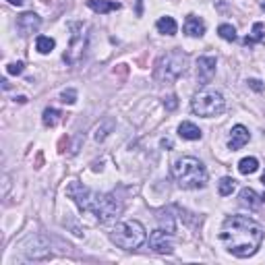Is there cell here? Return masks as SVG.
<instances>
[{
  "instance_id": "cell-1",
  "label": "cell",
  "mask_w": 265,
  "mask_h": 265,
  "mask_svg": "<svg viewBox=\"0 0 265 265\" xmlns=\"http://www.w3.org/2000/svg\"><path fill=\"white\" fill-rule=\"evenodd\" d=\"M263 238V226L249 216H228L220 228V242L226 251L238 259L253 257L259 251Z\"/></svg>"
},
{
  "instance_id": "cell-2",
  "label": "cell",
  "mask_w": 265,
  "mask_h": 265,
  "mask_svg": "<svg viewBox=\"0 0 265 265\" xmlns=\"http://www.w3.org/2000/svg\"><path fill=\"white\" fill-rule=\"evenodd\" d=\"M172 176L176 184L186 191H195V188H203L207 184V170L201 160L193 156H182L172 164Z\"/></svg>"
},
{
  "instance_id": "cell-3",
  "label": "cell",
  "mask_w": 265,
  "mask_h": 265,
  "mask_svg": "<svg viewBox=\"0 0 265 265\" xmlns=\"http://www.w3.org/2000/svg\"><path fill=\"white\" fill-rule=\"evenodd\" d=\"M110 238L116 247H120L124 251H135V249H139L145 244L147 230L139 220H126V222L116 224V228L112 230Z\"/></svg>"
},
{
  "instance_id": "cell-4",
  "label": "cell",
  "mask_w": 265,
  "mask_h": 265,
  "mask_svg": "<svg viewBox=\"0 0 265 265\" xmlns=\"http://www.w3.org/2000/svg\"><path fill=\"white\" fill-rule=\"evenodd\" d=\"M186 67H188V56L186 54H182L180 50L168 52L156 62L154 77H156V81H162V83L176 81L178 77H182V75L186 73Z\"/></svg>"
},
{
  "instance_id": "cell-5",
  "label": "cell",
  "mask_w": 265,
  "mask_h": 265,
  "mask_svg": "<svg viewBox=\"0 0 265 265\" xmlns=\"http://www.w3.org/2000/svg\"><path fill=\"white\" fill-rule=\"evenodd\" d=\"M226 108V100L220 91L210 89V87H203L201 91H197L193 100H191V110L195 112L197 116L203 118H214L220 116Z\"/></svg>"
},
{
  "instance_id": "cell-6",
  "label": "cell",
  "mask_w": 265,
  "mask_h": 265,
  "mask_svg": "<svg viewBox=\"0 0 265 265\" xmlns=\"http://www.w3.org/2000/svg\"><path fill=\"white\" fill-rule=\"evenodd\" d=\"M67 195L75 201V205H77L83 214H93V216H96L104 193L91 191L89 186H85V184H81V182H77V180H73V182L67 186Z\"/></svg>"
},
{
  "instance_id": "cell-7",
  "label": "cell",
  "mask_w": 265,
  "mask_h": 265,
  "mask_svg": "<svg viewBox=\"0 0 265 265\" xmlns=\"http://www.w3.org/2000/svg\"><path fill=\"white\" fill-rule=\"evenodd\" d=\"M71 44H69V50L64 52V62L67 64H77L81 58H83V54L87 50V33H85V27L83 23H73L71 25Z\"/></svg>"
},
{
  "instance_id": "cell-8",
  "label": "cell",
  "mask_w": 265,
  "mask_h": 265,
  "mask_svg": "<svg viewBox=\"0 0 265 265\" xmlns=\"http://www.w3.org/2000/svg\"><path fill=\"white\" fill-rule=\"evenodd\" d=\"M120 214H122V201L112 193H104L102 201H100V207L96 212V218L102 224H108V222H114Z\"/></svg>"
},
{
  "instance_id": "cell-9",
  "label": "cell",
  "mask_w": 265,
  "mask_h": 265,
  "mask_svg": "<svg viewBox=\"0 0 265 265\" xmlns=\"http://www.w3.org/2000/svg\"><path fill=\"white\" fill-rule=\"evenodd\" d=\"M21 251H23V255H25L27 259L40 261V259L50 257V244L46 242L44 236L31 234V236H27V238L21 242Z\"/></svg>"
},
{
  "instance_id": "cell-10",
  "label": "cell",
  "mask_w": 265,
  "mask_h": 265,
  "mask_svg": "<svg viewBox=\"0 0 265 265\" xmlns=\"http://www.w3.org/2000/svg\"><path fill=\"white\" fill-rule=\"evenodd\" d=\"M216 69H218V60L214 56H199L197 60V81L201 85L212 83V79L216 77Z\"/></svg>"
},
{
  "instance_id": "cell-11",
  "label": "cell",
  "mask_w": 265,
  "mask_h": 265,
  "mask_svg": "<svg viewBox=\"0 0 265 265\" xmlns=\"http://www.w3.org/2000/svg\"><path fill=\"white\" fill-rule=\"evenodd\" d=\"M149 249H154L160 255H170V253L174 251L172 240H170V234L166 230H162V228L154 230V232L149 234Z\"/></svg>"
},
{
  "instance_id": "cell-12",
  "label": "cell",
  "mask_w": 265,
  "mask_h": 265,
  "mask_svg": "<svg viewBox=\"0 0 265 265\" xmlns=\"http://www.w3.org/2000/svg\"><path fill=\"white\" fill-rule=\"evenodd\" d=\"M42 25V19L37 17L35 13H23L17 17V31L21 35H31L35 33L37 29H40Z\"/></svg>"
},
{
  "instance_id": "cell-13",
  "label": "cell",
  "mask_w": 265,
  "mask_h": 265,
  "mask_svg": "<svg viewBox=\"0 0 265 265\" xmlns=\"http://www.w3.org/2000/svg\"><path fill=\"white\" fill-rule=\"evenodd\" d=\"M249 141H251V132H249V128H247V126H242V124H236V126H232V130H230V137H228V149H232V151L242 149Z\"/></svg>"
},
{
  "instance_id": "cell-14",
  "label": "cell",
  "mask_w": 265,
  "mask_h": 265,
  "mask_svg": "<svg viewBox=\"0 0 265 265\" xmlns=\"http://www.w3.org/2000/svg\"><path fill=\"white\" fill-rule=\"evenodd\" d=\"M238 201H240V205L249 207V210H257L261 203H265V195H259L257 191H253L251 186H244L240 191V195H238Z\"/></svg>"
},
{
  "instance_id": "cell-15",
  "label": "cell",
  "mask_w": 265,
  "mask_h": 265,
  "mask_svg": "<svg viewBox=\"0 0 265 265\" xmlns=\"http://www.w3.org/2000/svg\"><path fill=\"white\" fill-rule=\"evenodd\" d=\"M184 33L186 35H191V37H201L205 33V23H203V19L197 17V15H188L184 19Z\"/></svg>"
},
{
  "instance_id": "cell-16",
  "label": "cell",
  "mask_w": 265,
  "mask_h": 265,
  "mask_svg": "<svg viewBox=\"0 0 265 265\" xmlns=\"http://www.w3.org/2000/svg\"><path fill=\"white\" fill-rule=\"evenodd\" d=\"M178 135H180L182 139H186V141H199V139L203 137V132H201V128H199L195 122L184 120V122L178 124Z\"/></svg>"
},
{
  "instance_id": "cell-17",
  "label": "cell",
  "mask_w": 265,
  "mask_h": 265,
  "mask_svg": "<svg viewBox=\"0 0 265 265\" xmlns=\"http://www.w3.org/2000/svg\"><path fill=\"white\" fill-rule=\"evenodd\" d=\"M87 7L91 11H96L100 15L112 13V11H120V3H114V0H87Z\"/></svg>"
},
{
  "instance_id": "cell-18",
  "label": "cell",
  "mask_w": 265,
  "mask_h": 265,
  "mask_svg": "<svg viewBox=\"0 0 265 265\" xmlns=\"http://www.w3.org/2000/svg\"><path fill=\"white\" fill-rule=\"evenodd\" d=\"M156 29L162 33V35H174L176 31H178V25H176V21L172 17H162V19H158V23H156Z\"/></svg>"
},
{
  "instance_id": "cell-19",
  "label": "cell",
  "mask_w": 265,
  "mask_h": 265,
  "mask_svg": "<svg viewBox=\"0 0 265 265\" xmlns=\"http://www.w3.org/2000/svg\"><path fill=\"white\" fill-rule=\"evenodd\" d=\"M158 222H160V228H162V230H166L168 234H174V230H176V222H174V216L170 214L168 210L162 212V214L158 216Z\"/></svg>"
},
{
  "instance_id": "cell-20",
  "label": "cell",
  "mask_w": 265,
  "mask_h": 265,
  "mask_svg": "<svg viewBox=\"0 0 265 265\" xmlns=\"http://www.w3.org/2000/svg\"><path fill=\"white\" fill-rule=\"evenodd\" d=\"M56 48V42L48 35H37L35 37V50L40 54H50L52 50Z\"/></svg>"
},
{
  "instance_id": "cell-21",
  "label": "cell",
  "mask_w": 265,
  "mask_h": 265,
  "mask_svg": "<svg viewBox=\"0 0 265 265\" xmlns=\"http://www.w3.org/2000/svg\"><path fill=\"white\" fill-rule=\"evenodd\" d=\"M60 116H62V112L60 110H56V108H46L44 110V116H42V122L46 124V126H56L60 122Z\"/></svg>"
},
{
  "instance_id": "cell-22",
  "label": "cell",
  "mask_w": 265,
  "mask_h": 265,
  "mask_svg": "<svg viewBox=\"0 0 265 265\" xmlns=\"http://www.w3.org/2000/svg\"><path fill=\"white\" fill-rule=\"evenodd\" d=\"M234 188H236V180H234L232 176H224V178H220V182H218V193H220L222 197L232 195Z\"/></svg>"
},
{
  "instance_id": "cell-23",
  "label": "cell",
  "mask_w": 265,
  "mask_h": 265,
  "mask_svg": "<svg viewBox=\"0 0 265 265\" xmlns=\"http://www.w3.org/2000/svg\"><path fill=\"white\" fill-rule=\"evenodd\" d=\"M257 168H259L257 158H242L238 162V172L240 174H253V172H257Z\"/></svg>"
},
{
  "instance_id": "cell-24",
  "label": "cell",
  "mask_w": 265,
  "mask_h": 265,
  "mask_svg": "<svg viewBox=\"0 0 265 265\" xmlns=\"http://www.w3.org/2000/svg\"><path fill=\"white\" fill-rule=\"evenodd\" d=\"M265 40V33H263V23H255L253 25V35H247L244 37V46H255L259 42Z\"/></svg>"
},
{
  "instance_id": "cell-25",
  "label": "cell",
  "mask_w": 265,
  "mask_h": 265,
  "mask_svg": "<svg viewBox=\"0 0 265 265\" xmlns=\"http://www.w3.org/2000/svg\"><path fill=\"white\" fill-rule=\"evenodd\" d=\"M112 130H114V120H112V118H106V120L96 128V135H93V137H96V141L100 143V141H104V139L110 135Z\"/></svg>"
},
{
  "instance_id": "cell-26",
  "label": "cell",
  "mask_w": 265,
  "mask_h": 265,
  "mask_svg": "<svg viewBox=\"0 0 265 265\" xmlns=\"http://www.w3.org/2000/svg\"><path fill=\"white\" fill-rule=\"evenodd\" d=\"M218 35L222 37V40H226V42H236V29L232 25H228V23H222L218 27Z\"/></svg>"
},
{
  "instance_id": "cell-27",
  "label": "cell",
  "mask_w": 265,
  "mask_h": 265,
  "mask_svg": "<svg viewBox=\"0 0 265 265\" xmlns=\"http://www.w3.org/2000/svg\"><path fill=\"white\" fill-rule=\"evenodd\" d=\"M60 102L73 106L75 102H77V89H64V91L60 93Z\"/></svg>"
},
{
  "instance_id": "cell-28",
  "label": "cell",
  "mask_w": 265,
  "mask_h": 265,
  "mask_svg": "<svg viewBox=\"0 0 265 265\" xmlns=\"http://www.w3.org/2000/svg\"><path fill=\"white\" fill-rule=\"evenodd\" d=\"M25 71V64L23 62H11L9 67H7V73L9 75H21Z\"/></svg>"
},
{
  "instance_id": "cell-29",
  "label": "cell",
  "mask_w": 265,
  "mask_h": 265,
  "mask_svg": "<svg viewBox=\"0 0 265 265\" xmlns=\"http://www.w3.org/2000/svg\"><path fill=\"white\" fill-rule=\"evenodd\" d=\"M164 108L170 110V112L176 110V108H178V100H176V96H168V98L164 100Z\"/></svg>"
},
{
  "instance_id": "cell-30",
  "label": "cell",
  "mask_w": 265,
  "mask_h": 265,
  "mask_svg": "<svg viewBox=\"0 0 265 265\" xmlns=\"http://www.w3.org/2000/svg\"><path fill=\"white\" fill-rule=\"evenodd\" d=\"M247 83H249V87H251V89H255V91H263V85H261V81H259V79H249Z\"/></svg>"
},
{
  "instance_id": "cell-31",
  "label": "cell",
  "mask_w": 265,
  "mask_h": 265,
  "mask_svg": "<svg viewBox=\"0 0 265 265\" xmlns=\"http://www.w3.org/2000/svg\"><path fill=\"white\" fill-rule=\"evenodd\" d=\"M143 15V0H137V17Z\"/></svg>"
},
{
  "instance_id": "cell-32",
  "label": "cell",
  "mask_w": 265,
  "mask_h": 265,
  "mask_svg": "<svg viewBox=\"0 0 265 265\" xmlns=\"http://www.w3.org/2000/svg\"><path fill=\"white\" fill-rule=\"evenodd\" d=\"M172 141H170V139H162V147H168V149H172Z\"/></svg>"
},
{
  "instance_id": "cell-33",
  "label": "cell",
  "mask_w": 265,
  "mask_h": 265,
  "mask_svg": "<svg viewBox=\"0 0 265 265\" xmlns=\"http://www.w3.org/2000/svg\"><path fill=\"white\" fill-rule=\"evenodd\" d=\"M7 3H11V5H15V7H21L23 0H7Z\"/></svg>"
},
{
  "instance_id": "cell-34",
  "label": "cell",
  "mask_w": 265,
  "mask_h": 265,
  "mask_svg": "<svg viewBox=\"0 0 265 265\" xmlns=\"http://www.w3.org/2000/svg\"><path fill=\"white\" fill-rule=\"evenodd\" d=\"M261 182H263V186H265V172H263V176H261Z\"/></svg>"
},
{
  "instance_id": "cell-35",
  "label": "cell",
  "mask_w": 265,
  "mask_h": 265,
  "mask_svg": "<svg viewBox=\"0 0 265 265\" xmlns=\"http://www.w3.org/2000/svg\"><path fill=\"white\" fill-rule=\"evenodd\" d=\"M261 9H263V11H265V3H263V5H261Z\"/></svg>"
}]
</instances>
